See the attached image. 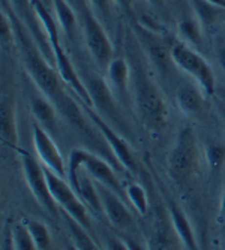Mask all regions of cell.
Returning <instances> with one entry per match:
<instances>
[{
    "label": "cell",
    "mask_w": 225,
    "mask_h": 250,
    "mask_svg": "<svg viewBox=\"0 0 225 250\" xmlns=\"http://www.w3.org/2000/svg\"><path fill=\"white\" fill-rule=\"evenodd\" d=\"M3 11L9 15V18L12 21L14 33H15V38L18 41V47L21 50V54L24 56V63H26V67H27L30 77L38 84L41 92L44 95H47V98H50L53 102L59 104L62 108L68 98L62 90V85L59 83V77L47 64V62L42 59V56L36 51V47L30 41V38L27 36V33L24 30H21V22H20V18L15 15V12L14 11L8 12L6 8Z\"/></svg>",
    "instance_id": "6da1fadb"
},
{
    "label": "cell",
    "mask_w": 225,
    "mask_h": 250,
    "mask_svg": "<svg viewBox=\"0 0 225 250\" xmlns=\"http://www.w3.org/2000/svg\"><path fill=\"white\" fill-rule=\"evenodd\" d=\"M198 161L197 141L191 127H185L177 135L176 144L168 156V171L176 181H185L194 174Z\"/></svg>",
    "instance_id": "7a4b0ae2"
},
{
    "label": "cell",
    "mask_w": 225,
    "mask_h": 250,
    "mask_svg": "<svg viewBox=\"0 0 225 250\" xmlns=\"http://www.w3.org/2000/svg\"><path fill=\"white\" fill-rule=\"evenodd\" d=\"M170 56L180 69H183L197 80L207 95L215 93V75L209 63L198 53H195L186 43H176L173 45Z\"/></svg>",
    "instance_id": "3957f363"
},
{
    "label": "cell",
    "mask_w": 225,
    "mask_h": 250,
    "mask_svg": "<svg viewBox=\"0 0 225 250\" xmlns=\"http://www.w3.org/2000/svg\"><path fill=\"white\" fill-rule=\"evenodd\" d=\"M83 32L87 50L93 56L96 63L107 69L110 62L112 60L111 42L105 33V29L101 24V21L87 5L84 6L83 11Z\"/></svg>",
    "instance_id": "277c9868"
},
{
    "label": "cell",
    "mask_w": 225,
    "mask_h": 250,
    "mask_svg": "<svg viewBox=\"0 0 225 250\" xmlns=\"http://www.w3.org/2000/svg\"><path fill=\"white\" fill-rule=\"evenodd\" d=\"M45 175H47L51 195L54 201L63 208V211L71 214L75 220H78L84 226V228H90V217H89L87 208L80 201V198L75 195L74 188L66 185L62 177H59L48 168H45Z\"/></svg>",
    "instance_id": "5b68a950"
},
{
    "label": "cell",
    "mask_w": 225,
    "mask_h": 250,
    "mask_svg": "<svg viewBox=\"0 0 225 250\" xmlns=\"http://www.w3.org/2000/svg\"><path fill=\"white\" fill-rule=\"evenodd\" d=\"M21 162H22V169H24V177L27 181V186H29L32 195L35 196V199L45 210L50 211L51 214H54L57 202L54 201L51 190L48 188L45 169L41 167V164H38L35 159L27 153H22Z\"/></svg>",
    "instance_id": "8992f818"
},
{
    "label": "cell",
    "mask_w": 225,
    "mask_h": 250,
    "mask_svg": "<svg viewBox=\"0 0 225 250\" xmlns=\"http://www.w3.org/2000/svg\"><path fill=\"white\" fill-rule=\"evenodd\" d=\"M33 146L41 164L45 168H48L62 178L68 177V168L57 146L51 140L48 130H45L41 125L33 126Z\"/></svg>",
    "instance_id": "52a82bcc"
},
{
    "label": "cell",
    "mask_w": 225,
    "mask_h": 250,
    "mask_svg": "<svg viewBox=\"0 0 225 250\" xmlns=\"http://www.w3.org/2000/svg\"><path fill=\"white\" fill-rule=\"evenodd\" d=\"M50 42V47H51V51H53V57H54V63H56V69L60 75V78L69 85L74 92L78 95V98L87 105V106H92L93 102H92V98H90V93L87 87L83 84V81L80 80L78 74L75 72L74 66L71 63V60L68 59L65 50L62 48L60 45V39H53V41H48Z\"/></svg>",
    "instance_id": "ba28073f"
},
{
    "label": "cell",
    "mask_w": 225,
    "mask_h": 250,
    "mask_svg": "<svg viewBox=\"0 0 225 250\" xmlns=\"http://www.w3.org/2000/svg\"><path fill=\"white\" fill-rule=\"evenodd\" d=\"M87 116L90 117V120L93 122L95 127H98V130L102 133V136L107 140V143L110 144L112 153L116 154V157L120 161V164L128 169V171H135V161H134V156L128 147V144L120 138V136L112 130L98 114H95V112L89 111Z\"/></svg>",
    "instance_id": "9c48e42d"
},
{
    "label": "cell",
    "mask_w": 225,
    "mask_h": 250,
    "mask_svg": "<svg viewBox=\"0 0 225 250\" xmlns=\"http://www.w3.org/2000/svg\"><path fill=\"white\" fill-rule=\"evenodd\" d=\"M99 190V196L102 201V208L104 213L107 214L108 220L116 226L119 229H126L132 225V216L129 213V210L125 207V204L120 201L119 195L116 192H112L111 189L105 188L104 185H101L98 188Z\"/></svg>",
    "instance_id": "30bf717a"
},
{
    "label": "cell",
    "mask_w": 225,
    "mask_h": 250,
    "mask_svg": "<svg viewBox=\"0 0 225 250\" xmlns=\"http://www.w3.org/2000/svg\"><path fill=\"white\" fill-rule=\"evenodd\" d=\"M138 102L141 112L147 123L152 126H161L164 123V104L162 99L158 93V90L150 84V83H143L140 84V92H138Z\"/></svg>",
    "instance_id": "8fae6325"
},
{
    "label": "cell",
    "mask_w": 225,
    "mask_h": 250,
    "mask_svg": "<svg viewBox=\"0 0 225 250\" xmlns=\"http://www.w3.org/2000/svg\"><path fill=\"white\" fill-rule=\"evenodd\" d=\"M83 168L86 169V172L90 177L95 178L99 185H104L105 188L111 189L117 195L122 193V186H120V181H119L117 175L111 169V167L107 162H104L102 159H99L98 156L89 153V151H84Z\"/></svg>",
    "instance_id": "7c38bea8"
},
{
    "label": "cell",
    "mask_w": 225,
    "mask_h": 250,
    "mask_svg": "<svg viewBox=\"0 0 225 250\" xmlns=\"http://www.w3.org/2000/svg\"><path fill=\"white\" fill-rule=\"evenodd\" d=\"M87 90L90 93V98H92L93 105L108 114L112 119H119V112H117V106L114 102V98H112L108 85L105 84V81L99 77H92L87 81Z\"/></svg>",
    "instance_id": "4fadbf2b"
},
{
    "label": "cell",
    "mask_w": 225,
    "mask_h": 250,
    "mask_svg": "<svg viewBox=\"0 0 225 250\" xmlns=\"http://www.w3.org/2000/svg\"><path fill=\"white\" fill-rule=\"evenodd\" d=\"M0 135H2V141L8 147L17 150L18 129H17L15 105L11 96L2 98V105H0Z\"/></svg>",
    "instance_id": "5bb4252c"
},
{
    "label": "cell",
    "mask_w": 225,
    "mask_h": 250,
    "mask_svg": "<svg viewBox=\"0 0 225 250\" xmlns=\"http://www.w3.org/2000/svg\"><path fill=\"white\" fill-rule=\"evenodd\" d=\"M81 169H83V167L78 169L77 193L84 201L86 206H89L95 213H102L104 208H102V201H101V196H99V190H98V188H95V185L92 183L90 177L87 174H84Z\"/></svg>",
    "instance_id": "9a60e30c"
},
{
    "label": "cell",
    "mask_w": 225,
    "mask_h": 250,
    "mask_svg": "<svg viewBox=\"0 0 225 250\" xmlns=\"http://www.w3.org/2000/svg\"><path fill=\"white\" fill-rule=\"evenodd\" d=\"M170 216H171V223L174 226V231L179 235V238L182 240V243L185 244L186 249H197V241H195V235L194 231L191 228V223L186 219L185 213L180 210L176 206L170 207Z\"/></svg>",
    "instance_id": "2e32d148"
},
{
    "label": "cell",
    "mask_w": 225,
    "mask_h": 250,
    "mask_svg": "<svg viewBox=\"0 0 225 250\" xmlns=\"http://www.w3.org/2000/svg\"><path fill=\"white\" fill-rule=\"evenodd\" d=\"M51 2L62 30L72 38L77 32V15L72 9L74 6L69 3V0H51Z\"/></svg>",
    "instance_id": "e0dca14e"
},
{
    "label": "cell",
    "mask_w": 225,
    "mask_h": 250,
    "mask_svg": "<svg viewBox=\"0 0 225 250\" xmlns=\"http://www.w3.org/2000/svg\"><path fill=\"white\" fill-rule=\"evenodd\" d=\"M177 104L185 114L194 116L202 111L204 101H202V96L200 95V92H197L194 87L186 85L177 90Z\"/></svg>",
    "instance_id": "ac0fdd59"
},
{
    "label": "cell",
    "mask_w": 225,
    "mask_h": 250,
    "mask_svg": "<svg viewBox=\"0 0 225 250\" xmlns=\"http://www.w3.org/2000/svg\"><path fill=\"white\" fill-rule=\"evenodd\" d=\"M32 112L36 117L38 123L47 130H53L56 127V111L50 101L44 98H32Z\"/></svg>",
    "instance_id": "d6986e66"
},
{
    "label": "cell",
    "mask_w": 225,
    "mask_h": 250,
    "mask_svg": "<svg viewBox=\"0 0 225 250\" xmlns=\"http://www.w3.org/2000/svg\"><path fill=\"white\" fill-rule=\"evenodd\" d=\"M108 71V80L111 81V84L114 85L120 93H126V88H128V81H129V66L128 63L117 57V59H112L107 67Z\"/></svg>",
    "instance_id": "ffe728a7"
},
{
    "label": "cell",
    "mask_w": 225,
    "mask_h": 250,
    "mask_svg": "<svg viewBox=\"0 0 225 250\" xmlns=\"http://www.w3.org/2000/svg\"><path fill=\"white\" fill-rule=\"evenodd\" d=\"M63 214H65V222H66L68 229H69L71 237L75 243V247L81 250H95L96 244L87 235V232L84 231V226L78 220H75L71 214H68L66 211H63Z\"/></svg>",
    "instance_id": "44dd1931"
},
{
    "label": "cell",
    "mask_w": 225,
    "mask_h": 250,
    "mask_svg": "<svg viewBox=\"0 0 225 250\" xmlns=\"http://www.w3.org/2000/svg\"><path fill=\"white\" fill-rule=\"evenodd\" d=\"M192 5H194L197 18L202 26L212 24L222 11L218 6L212 5L210 2H207V0H192Z\"/></svg>",
    "instance_id": "7402d4cb"
},
{
    "label": "cell",
    "mask_w": 225,
    "mask_h": 250,
    "mask_svg": "<svg viewBox=\"0 0 225 250\" xmlns=\"http://www.w3.org/2000/svg\"><path fill=\"white\" fill-rule=\"evenodd\" d=\"M26 226L35 241L36 249L44 250V249L51 247V238H50V232L47 229V226L42 225L41 222H36V220H29L26 223Z\"/></svg>",
    "instance_id": "603a6c76"
},
{
    "label": "cell",
    "mask_w": 225,
    "mask_h": 250,
    "mask_svg": "<svg viewBox=\"0 0 225 250\" xmlns=\"http://www.w3.org/2000/svg\"><path fill=\"white\" fill-rule=\"evenodd\" d=\"M179 33L183 36V39L192 45H200L201 42V22L197 20H182L179 22Z\"/></svg>",
    "instance_id": "cb8c5ba5"
},
{
    "label": "cell",
    "mask_w": 225,
    "mask_h": 250,
    "mask_svg": "<svg viewBox=\"0 0 225 250\" xmlns=\"http://www.w3.org/2000/svg\"><path fill=\"white\" fill-rule=\"evenodd\" d=\"M12 246L17 250H33L36 249L35 241L27 229L26 223H18L12 231Z\"/></svg>",
    "instance_id": "d4e9b609"
},
{
    "label": "cell",
    "mask_w": 225,
    "mask_h": 250,
    "mask_svg": "<svg viewBox=\"0 0 225 250\" xmlns=\"http://www.w3.org/2000/svg\"><path fill=\"white\" fill-rule=\"evenodd\" d=\"M126 196L140 214L147 213V196L141 186L138 185H129L126 188Z\"/></svg>",
    "instance_id": "484cf974"
},
{
    "label": "cell",
    "mask_w": 225,
    "mask_h": 250,
    "mask_svg": "<svg viewBox=\"0 0 225 250\" xmlns=\"http://www.w3.org/2000/svg\"><path fill=\"white\" fill-rule=\"evenodd\" d=\"M206 161L212 172L219 171L225 165V146L212 144L206 148Z\"/></svg>",
    "instance_id": "4316f807"
},
{
    "label": "cell",
    "mask_w": 225,
    "mask_h": 250,
    "mask_svg": "<svg viewBox=\"0 0 225 250\" xmlns=\"http://www.w3.org/2000/svg\"><path fill=\"white\" fill-rule=\"evenodd\" d=\"M14 27H12V21L9 15L3 11L2 18H0V38H2V43H8L12 38Z\"/></svg>",
    "instance_id": "83f0119b"
},
{
    "label": "cell",
    "mask_w": 225,
    "mask_h": 250,
    "mask_svg": "<svg viewBox=\"0 0 225 250\" xmlns=\"http://www.w3.org/2000/svg\"><path fill=\"white\" fill-rule=\"evenodd\" d=\"M87 3L95 11V15L110 17V0H87Z\"/></svg>",
    "instance_id": "f1b7e54d"
},
{
    "label": "cell",
    "mask_w": 225,
    "mask_h": 250,
    "mask_svg": "<svg viewBox=\"0 0 225 250\" xmlns=\"http://www.w3.org/2000/svg\"><path fill=\"white\" fill-rule=\"evenodd\" d=\"M11 3L15 6V8H18V9H21V11H24L26 12V15H27V18H32L29 14L30 12H33V8H32V0H11ZM35 18V17H33ZM32 18V20H33Z\"/></svg>",
    "instance_id": "f546056e"
},
{
    "label": "cell",
    "mask_w": 225,
    "mask_h": 250,
    "mask_svg": "<svg viewBox=\"0 0 225 250\" xmlns=\"http://www.w3.org/2000/svg\"><path fill=\"white\" fill-rule=\"evenodd\" d=\"M216 54H218V60H219V64L225 72V43H219L218 48H216Z\"/></svg>",
    "instance_id": "4dcf8cb0"
},
{
    "label": "cell",
    "mask_w": 225,
    "mask_h": 250,
    "mask_svg": "<svg viewBox=\"0 0 225 250\" xmlns=\"http://www.w3.org/2000/svg\"><path fill=\"white\" fill-rule=\"evenodd\" d=\"M107 249H128L125 244H122L120 241H114V240H111L107 243Z\"/></svg>",
    "instance_id": "1f68e13d"
},
{
    "label": "cell",
    "mask_w": 225,
    "mask_h": 250,
    "mask_svg": "<svg viewBox=\"0 0 225 250\" xmlns=\"http://www.w3.org/2000/svg\"><path fill=\"white\" fill-rule=\"evenodd\" d=\"M207 2H210L212 5L218 6L219 9L225 11V0H207Z\"/></svg>",
    "instance_id": "d6a6232c"
},
{
    "label": "cell",
    "mask_w": 225,
    "mask_h": 250,
    "mask_svg": "<svg viewBox=\"0 0 225 250\" xmlns=\"http://www.w3.org/2000/svg\"><path fill=\"white\" fill-rule=\"evenodd\" d=\"M221 211L225 213V188H224V192H222V196H221Z\"/></svg>",
    "instance_id": "836d02e7"
},
{
    "label": "cell",
    "mask_w": 225,
    "mask_h": 250,
    "mask_svg": "<svg viewBox=\"0 0 225 250\" xmlns=\"http://www.w3.org/2000/svg\"><path fill=\"white\" fill-rule=\"evenodd\" d=\"M117 2L122 5V6H129L131 5V2H132V0H117Z\"/></svg>",
    "instance_id": "e575fe53"
},
{
    "label": "cell",
    "mask_w": 225,
    "mask_h": 250,
    "mask_svg": "<svg viewBox=\"0 0 225 250\" xmlns=\"http://www.w3.org/2000/svg\"><path fill=\"white\" fill-rule=\"evenodd\" d=\"M149 3H152V5H161L164 0H147Z\"/></svg>",
    "instance_id": "d590c367"
},
{
    "label": "cell",
    "mask_w": 225,
    "mask_h": 250,
    "mask_svg": "<svg viewBox=\"0 0 225 250\" xmlns=\"http://www.w3.org/2000/svg\"><path fill=\"white\" fill-rule=\"evenodd\" d=\"M78 2H80V0H71L69 3H72V5H78Z\"/></svg>",
    "instance_id": "8d00e7d4"
},
{
    "label": "cell",
    "mask_w": 225,
    "mask_h": 250,
    "mask_svg": "<svg viewBox=\"0 0 225 250\" xmlns=\"http://www.w3.org/2000/svg\"><path fill=\"white\" fill-rule=\"evenodd\" d=\"M224 21H225V17H224Z\"/></svg>",
    "instance_id": "74e56055"
},
{
    "label": "cell",
    "mask_w": 225,
    "mask_h": 250,
    "mask_svg": "<svg viewBox=\"0 0 225 250\" xmlns=\"http://www.w3.org/2000/svg\"><path fill=\"white\" fill-rule=\"evenodd\" d=\"M224 98H225V95H224Z\"/></svg>",
    "instance_id": "f35d334b"
}]
</instances>
